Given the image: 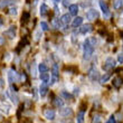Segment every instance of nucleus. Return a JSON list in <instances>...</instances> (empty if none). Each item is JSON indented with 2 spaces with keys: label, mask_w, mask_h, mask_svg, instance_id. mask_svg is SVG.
Listing matches in <instances>:
<instances>
[{
  "label": "nucleus",
  "mask_w": 123,
  "mask_h": 123,
  "mask_svg": "<svg viewBox=\"0 0 123 123\" xmlns=\"http://www.w3.org/2000/svg\"><path fill=\"white\" fill-rule=\"evenodd\" d=\"M96 44V40L95 38H86L84 42V53H83V57L84 59H90L93 55V52H94V46Z\"/></svg>",
  "instance_id": "f257e3e1"
},
{
  "label": "nucleus",
  "mask_w": 123,
  "mask_h": 123,
  "mask_svg": "<svg viewBox=\"0 0 123 123\" xmlns=\"http://www.w3.org/2000/svg\"><path fill=\"white\" fill-rule=\"evenodd\" d=\"M114 67H115V59L112 58V57H107V58L105 59L103 68L105 71H111V69H113Z\"/></svg>",
  "instance_id": "f03ea898"
},
{
  "label": "nucleus",
  "mask_w": 123,
  "mask_h": 123,
  "mask_svg": "<svg viewBox=\"0 0 123 123\" xmlns=\"http://www.w3.org/2000/svg\"><path fill=\"white\" fill-rule=\"evenodd\" d=\"M58 80V66L57 64L53 65V69H52V80H50V85H54Z\"/></svg>",
  "instance_id": "7ed1b4c3"
},
{
  "label": "nucleus",
  "mask_w": 123,
  "mask_h": 123,
  "mask_svg": "<svg viewBox=\"0 0 123 123\" xmlns=\"http://www.w3.org/2000/svg\"><path fill=\"white\" fill-rule=\"evenodd\" d=\"M86 18L88 20H95L98 18V12H97V10L95 9H90L86 12Z\"/></svg>",
  "instance_id": "20e7f679"
},
{
  "label": "nucleus",
  "mask_w": 123,
  "mask_h": 123,
  "mask_svg": "<svg viewBox=\"0 0 123 123\" xmlns=\"http://www.w3.org/2000/svg\"><path fill=\"white\" fill-rule=\"evenodd\" d=\"M44 117H45L47 120L53 121L56 117V113H55V111L52 110V109H47V110H45V112H44Z\"/></svg>",
  "instance_id": "39448f33"
},
{
  "label": "nucleus",
  "mask_w": 123,
  "mask_h": 123,
  "mask_svg": "<svg viewBox=\"0 0 123 123\" xmlns=\"http://www.w3.org/2000/svg\"><path fill=\"white\" fill-rule=\"evenodd\" d=\"M5 35H6L9 39H13L15 36H16V26H10L9 28L6 30Z\"/></svg>",
  "instance_id": "423d86ee"
},
{
  "label": "nucleus",
  "mask_w": 123,
  "mask_h": 123,
  "mask_svg": "<svg viewBox=\"0 0 123 123\" xmlns=\"http://www.w3.org/2000/svg\"><path fill=\"white\" fill-rule=\"evenodd\" d=\"M100 7H101V10H102V12H103L104 17H110V10H109V7L107 5L104 1H100Z\"/></svg>",
  "instance_id": "0eeeda50"
},
{
  "label": "nucleus",
  "mask_w": 123,
  "mask_h": 123,
  "mask_svg": "<svg viewBox=\"0 0 123 123\" xmlns=\"http://www.w3.org/2000/svg\"><path fill=\"white\" fill-rule=\"evenodd\" d=\"M59 114L64 117H68L73 114V110L69 109V107H65V109H62V110L59 111Z\"/></svg>",
  "instance_id": "6e6552de"
},
{
  "label": "nucleus",
  "mask_w": 123,
  "mask_h": 123,
  "mask_svg": "<svg viewBox=\"0 0 123 123\" xmlns=\"http://www.w3.org/2000/svg\"><path fill=\"white\" fill-rule=\"evenodd\" d=\"M112 84H113V86H114L115 88H120L121 86H122V84H123L122 77H120V76H117V77H114L113 81H112Z\"/></svg>",
  "instance_id": "1a4fd4ad"
},
{
  "label": "nucleus",
  "mask_w": 123,
  "mask_h": 123,
  "mask_svg": "<svg viewBox=\"0 0 123 123\" xmlns=\"http://www.w3.org/2000/svg\"><path fill=\"white\" fill-rule=\"evenodd\" d=\"M16 0H0V8H6L9 6H13Z\"/></svg>",
  "instance_id": "9d476101"
},
{
  "label": "nucleus",
  "mask_w": 123,
  "mask_h": 123,
  "mask_svg": "<svg viewBox=\"0 0 123 123\" xmlns=\"http://www.w3.org/2000/svg\"><path fill=\"white\" fill-rule=\"evenodd\" d=\"M92 30H93V26H92L91 24H86L84 26H82L80 31H81L82 34H88V32H91Z\"/></svg>",
  "instance_id": "9b49d317"
},
{
  "label": "nucleus",
  "mask_w": 123,
  "mask_h": 123,
  "mask_svg": "<svg viewBox=\"0 0 123 123\" xmlns=\"http://www.w3.org/2000/svg\"><path fill=\"white\" fill-rule=\"evenodd\" d=\"M47 92H48V86L46 85V83H43L42 85H40V88H39V94H40V96L44 97L47 94Z\"/></svg>",
  "instance_id": "f8f14e48"
},
{
  "label": "nucleus",
  "mask_w": 123,
  "mask_h": 123,
  "mask_svg": "<svg viewBox=\"0 0 123 123\" xmlns=\"http://www.w3.org/2000/svg\"><path fill=\"white\" fill-rule=\"evenodd\" d=\"M59 20H61V24H63V25H68L69 21H71V15L65 13V15H63V16L61 17Z\"/></svg>",
  "instance_id": "ddd939ff"
},
{
  "label": "nucleus",
  "mask_w": 123,
  "mask_h": 123,
  "mask_svg": "<svg viewBox=\"0 0 123 123\" xmlns=\"http://www.w3.org/2000/svg\"><path fill=\"white\" fill-rule=\"evenodd\" d=\"M68 10H69V13L71 15H73V16H76L78 12V6L77 5H69V7H68Z\"/></svg>",
  "instance_id": "4468645a"
},
{
  "label": "nucleus",
  "mask_w": 123,
  "mask_h": 123,
  "mask_svg": "<svg viewBox=\"0 0 123 123\" xmlns=\"http://www.w3.org/2000/svg\"><path fill=\"white\" fill-rule=\"evenodd\" d=\"M88 76H90V78H91V80L95 81V80H97V78H98V72H97L95 68H92L91 71L88 72Z\"/></svg>",
  "instance_id": "2eb2a0df"
},
{
  "label": "nucleus",
  "mask_w": 123,
  "mask_h": 123,
  "mask_svg": "<svg viewBox=\"0 0 123 123\" xmlns=\"http://www.w3.org/2000/svg\"><path fill=\"white\" fill-rule=\"evenodd\" d=\"M82 24H83V18H82V17H76V18L73 20V23H72V26L74 27V28H76V27L81 26Z\"/></svg>",
  "instance_id": "dca6fc26"
},
{
  "label": "nucleus",
  "mask_w": 123,
  "mask_h": 123,
  "mask_svg": "<svg viewBox=\"0 0 123 123\" xmlns=\"http://www.w3.org/2000/svg\"><path fill=\"white\" fill-rule=\"evenodd\" d=\"M39 12L42 16H46L47 12H48V7L46 3H42V6H40V10H39Z\"/></svg>",
  "instance_id": "f3484780"
},
{
  "label": "nucleus",
  "mask_w": 123,
  "mask_h": 123,
  "mask_svg": "<svg viewBox=\"0 0 123 123\" xmlns=\"http://www.w3.org/2000/svg\"><path fill=\"white\" fill-rule=\"evenodd\" d=\"M8 80H9V82L12 84L13 82H16V72L13 73V71H9V73H8Z\"/></svg>",
  "instance_id": "a211bd4d"
},
{
  "label": "nucleus",
  "mask_w": 123,
  "mask_h": 123,
  "mask_svg": "<svg viewBox=\"0 0 123 123\" xmlns=\"http://www.w3.org/2000/svg\"><path fill=\"white\" fill-rule=\"evenodd\" d=\"M84 114H85L84 111H80L78 114H77V117H76V122L77 123H83L84 122Z\"/></svg>",
  "instance_id": "6ab92c4d"
},
{
  "label": "nucleus",
  "mask_w": 123,
  "mask_h": 123,
  "mask_svg": "<svg viewBox=\"0 0 123 123\" xmlns=\"http://www.w3.org/2000/svg\"><path fill=\"white\" fill-rule=\"evenodd\" d=\"M38 71L40 73H45V72H48V66L45 64V63H40L38 65Z\"/></svg>",
  "instance_id": "aec40b11"
},
{
  "label": "nucleus",
  "mask_w": 123,
  "mask_h": 123,
  "mask_svg": "<svg viewBox=\"0 0 123 123\" xmlns=\"http://www.w3.org/2000/svg\"><path fill=\"white\" fill-rule=\"evenodd\" d=\"M40 80H42V82H44V83H47V82L49 81V74L47 72L40 73Z\"/></svg>",
  "instance_id": "412c9836"
},
{
  "label": "nucleus",
  "mask_w": 123,
  "mask_h": 123,
  "mask_svg": "<svg viewBox=\"0 0 123 123\" xmlns=\"http://www.w3.org/2000/svg\"><path fill=\"white\" fill-rule=\"evenodd\" d=\"M54 104H55L57 107H62L64 105V101L62 100V98H58V97H56L55 100H54Z\"/></svg>",
  "instance_id": "4be33fe9"
},
{
  "label": "nucleus",
  "mask_w": 123,
  "mask_h": 123,
  "mask_svg": "<svg viewBox=\"0 0 123 123\" xmlns=\"http://www.w3.org/2000/svg\"><path fill=\"white\" fill-rule=\"evenodd\" d=\"M29 18H30L29 12H24L23 13V17H21V23H23V24H26L27 21L29 20Z\"/></svg>",
  "instance_id": "5701e85b"
},
{
  "label": "nucleus",
  "mask_w": 123,
  "mask_h": 123,
  "mask_svg": "<svg viewBox=\"0 0 123 123\" xmlns=\"http://www.w3.org/2000/svg\"><path fill=\"white\" fill-rule=\"evenodd\" d=\"M122 6H123V0H115L114 1L113 5L114 9H120V8H122Z\"/></svg>",
  "instance_id": "b1692460"
},
{
  "label": "nucleus",
  "mask_w": 123,
  "mask_h": 123,
  "mask_svg": "<svg viewBox=\"0 0 123 123\" xmlns=\"http://www.w3.org/2000/svg\"><path fill=\"white\" fill-rule=\"evenodd\" d=\"M40 28H42L43 31H47V30L49 29V27H48V24L45 23V21H42L40 23Z\"/></svg>",
  "instance_id": "393cba45"
},
{
  "label": "nucleus",
  "mask_w": 123,
  "mask_h": 123,
  "mask_svg": "<svg viewBox=\"0 0 123 123\" xmlns=\"http://www.w3.org/2000/svg\"><path fill=\"white\" fill-rule=\"evenodd\" d=\"M25 44H27V40H26V38H25V40H24V38H23L21 40H20L19 44H18V48H17V52H20V49L23 48Z\"/></svg>",
  "instance_id": "a878e982"
},
{
  "label": "nucleus",
  "mask_w": 123,
  "mask_h": 123,
  "mask_svg": "<svg viewBox=\"0 0 123 123\" xmlns=\"http://www.w3.org/2000/svg\"><path fill=\"white\" fill-rule=\"evenodd\" d=\"M111 75L110 74H106V75H104V76H102V78H101V83H105V82L110 78Z\"/></svg>",
  "instance_id": "bb28decb"
},
{
  "label": "nucleus",
  "mask_w": 123,
  "mask_h": 123,
  "mask_svg": "<svg viewBox=\"0 0 123 123\" xmlns=\"http://www.w3.org/2000/svg\"><path fill=\"white\" fill-rule=\"evenodd\" d=\"M62 95H63V96H64V97H66V98H71V97H72V95H71V94H68L67 92H65V91H63V92H62Z\"/></svg>",
  "instance_id": "cd10ccee"
},
{
  "label": "nucleus",
  "mask_w": 123,
  "mask_h": 123,
  "mask_svg": "<svg viewBox=\"0 0 123 123\" xmlns=\"http://www.w3.org/2000/svg\"><path fill=\"white\" fill-rule=\"evenodd\" d=\"M101 121V117H100V115H96V117H94V120H93V122L94 123H98Z\"/></svg>",
  "instance_id": "c85d7f7f"
},
{
  "label": "nucleus",
  "mask_w": 123,
  "mask_h": 123,
  "mask_svg": "<svg viewBox=\"0 0 123 123\" xmlns=\"http://www.w3.org/2000/svg\"><path fill=\"white\" fill-rule=\"evenodd\" d=\"M105 123H115V119H114L113 115H112V117H110V120L107 121V122H105Z\"/></svg>",
  "instance_id": "c756f323"
},
{
  "label": "nucleus",
  "mask_w": 123,
  "mask_h": 123,
  "mask_svg": "<svg viewBox=\"0 0 123 123\" xmlns=\"http://www.w3.org/2000/svg\"><path fill=\"white\" fill-rule=\"evenodd\" d=\"M10 10H11V11H10V13H11V15H16V13H17V9H16V8H11Z\"/></svg>",
  "instance_id": "7c9ffc66"
},
{
  "label": "nucleus",
  "mask_w": 123,
  "mask_h": 123,
  "mask_svg": "<svg viewBox=\"0 0 123 123\" xmlns=\"http://www.w3.org/2000/svg\"><path fill=\"white\" fill-rule=\"evenodd\" d=\"M85 109H86V103H83L81 105V111H84L85 112Z\"/></svg>",
  "instance_id": "2f4dec72"
},
{
  "label": "nucleus",
  "mask_w": 123,
  "mask_h": 123,
  "mask_svg": "<svg viewBox=\"0 0 123 123\" xmlns=\"http://www.w3.org/2000/svg\"><path fill=\"white\" fill-rule=\"evenodd\" d=\"M119 62H120V63H123V54L119 55Z\"/></svg>",
  "instance_id": "473e14b6"
},
{
  "label": "nucleus",
  "mask_w": 123,
  "mask_h": 123,
  "mask_svg": "<svg viewBox=\"0 0 123 123\" xmlns=\"http://www.w3.org/2000/svg\"><path fill=\"white\" fill-rule=\"evenodd\" d=\"M68 3H69V2H68V0H65V1H64V6H65V7H67V6H68Z\"/></svg>",
  "instance_id": "72a5a7b5"
},
{
  "label": "nucleus",
  "mask_w": 123,
  "mask_h": 123,
  "mask_svg": "<svg viewBox=\"0 0 123 123\" xmlns=\"http://www.w3.org/2000/svg\"><path fill=\"white\" fill-rule=\"evenodd\" d=\"M2 86H3V81L0 78V87H2Z\"/></svg>",
  "instance_id": "f704fd0d"
},
{
  "label": "nucleus",
  "mask_w": 123,
  "mask_h": 123,
  "mask_svg": "<svg viewBox=\"0 0 123 123\" xmlns=\"http://www.w3.org/2000/svg\"><path fill=\"white\" fill-rule=\"evenodd\" d=\"M75 94H78V88H75Z\"/></svg>",
  "instance_id": "c9c22d12"
},
{
  "label": "nucleus",
  "mask_w": 123,
  "mask_h": 123,
  "mask_svg": "<svg viewBox=\"0 0 123 123\" xmlns=\"http://www.w3.org/2000/svg\"><path fill=\"white\" fill-rule=\"evenodd\" d=\"M1 26H2V20L0 19V27H1Z\"/></svg>",
  "instance_id": "e433bc0d"
},
{
  "label": "nucleus",
  "mask_w": 123,
  "mask_h": 123,
  "mask_svg": "<svg viewBox=\"0 0 123 123\" xmlns=\"http://www.w3.org/2000/svg\"><path fill=\"white\" fill-rule=\"evenodd\" d=\"M54 1H55V2H58V1H61V0H54Z\"/></svg>",
  "instance_id": "4c0bfd02"
},
{
  "label": "nucleus",
  "mask_w": 123,
  "mask_h": 123,
  "mask_svg": "<svg viewBox=\"0 0 123 123\" xmlns=\"http://www.w3.org/2000/svg\"><path fill=\"white\" fill-rule=\"evenodd\" d=\"M0 120H1V115H0Z\"/></svg>",
  "instance_id": "58836bf2"
}]
</instances>
